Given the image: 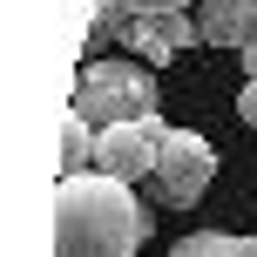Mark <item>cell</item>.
Wrapping results in <instances>:
<instances>
[{
	"label": "cell",
	"instance_id": "cell-1",
	"mask_svg": "<svg viewBox=\"0 0 257 257\" xmlns=\"http://www.w3.org/2000/svg\"><path fill=\"white\" fill-rule=\"evenodd\" d=\"M156 230V210L115 176H61L54 190V257H136Z\"/></svg>",
	"mask_w": 257,
	"mask_h": 257
},
{
	"label": "cell",
	"instance_id": "cell-2",
	"mask_svg": "<svg viewBox=\"0 0 257 257\" xmlns=\"http://www.w3.org/2000/svg\"><path fill=\"white\" fill-rule=\"evenodd\" d=\"M156 75L136 61H81L75 68V108L88 128H115V122H156Z\"/></svg>",
	"mask_w": 257,
	"mask_h": 257
},
{
	"label": "cell",
	"instance_id": "cell-3",
	"mask_svg": "<svg viewBox=\"0 0 257 257\" xmlns=\"http://www.w3.org/2000/svg\"><path fill=\"white\" fill-rule=\"evenodd\" d=\"M210 176H217V149H210L196 128H169V136H163V149H156V176H149L156 203L190 210L196 196L210 190Z\"/></svg>",
	"mask_w": 257,
	"mask_h": 257
},
{
	"label": "cell",
	"instance_id": "cell-4",
	"mask_svg": "<svg viewBox=\"0 0 257 257\" xmlns=\"http://www.w3.org/2000/svg\"><path fill=\"white\" fill-rule=\"evenodd\" d=\"M163 136H169L163 122H115V128H95V176H115V183L156 176V149H163Z\"/></svg>",
	"mask_w": 257,
	"mask_h": 257
},
{
	"label": "cell",
	"instance_id": "cell-5",
	"mask_svg": "<svg viewBox=\"0 0 257 257\" xmlns=\"http://www.w3.org/2000/svg\"><path fill=\"white\" fill-rule=\"evenodd\" d=\"M128 48H136L149 68H163V61H176L183 48H196V21H190V14H136Z\"/></svg>",
	"mask_w": 257,
	"mask_h": 257
},
{
	"label": "cell",
	"instance_id": "cell-6",
	"mask_svg": "<svg viewBox=\"0 0 257 257\" xmlns=\"http://www.w3.org/2000/svg\"><path fill=\"white\" fill-rule=\"evenodd\" d=\"M196 41L244 54L257 41V7H250V0H203V7H196Z\"/></svg>",
	"mask_w": 257,
	"mask_h": 257
},
{
	"label": "cell",
	"instance_id": "cell-7",
	"mask_svg": "<svg viewBox=\"0 0 257 257\" xmlns=\"http://www.w3.org/2000/svg\"><path fill=\"white\" fill-rule=\"evenodd\" d=\"M136 34V14L122 7V0H102L95 7V21H88V61H102V48H115V41Z\"/></svg>",
	"mask_w": 257,
	"mask_h": 257
},
{
	"label": "cell",
	"instance_id": "cell-8",
	"mask_svg": "<svg viewBox=\"0 0 257 257\" xmlns=\"http://www.w3.org/2000/svg\"><path fill=\"white\" fill-rule=\"evenodd\" d=\"M176 257H257V237H230V230H196L183 237Z\"/></svg>",
	"mask_w": 257,
	"mask_h": 257
},
{
	"label": "cell",
	"instance_id": "cell-9",
	"mask_svg": "<svg viewBox=\"0 0 257 257\" xmlns=\"http://www.w3.org/2000/svg\"><path fill=\"white\" fill-rule=\"evenodd\" d=\"M95 169V128L81 115H68V136H61V176H88Z\"/></svg>",
	"mask_w": 257,
	"mask_h": 257
},
{
	"label": "cell",
	"instance_id": "cell-10",
	"mask_svg": "<svg viewBox=\"0 0 257 257\" xmlns=\"http://www.w3.org/2000/svg\"><path fill=\"white\" fill-rule=\"evenodd\" d=\"M128 14H183V7H203V0H122Z\"/></svg>",
	"mask_w": 257,
	"mask_h": 257
},
{
	"label": "cell",
	"instance_id": "cell-11",
	"mask_svg": "<svg viewBox=\"0 0 257 257\" xmlns=\"http://www.w3.org/2000/svg\"><path fill=\"white\" fill-rule=\"evenodd\" d=\"M237 115H244V122L257 128V81H244V95H237Z\"/></svg>",
	"mask_w": 257,
	"mask_h": 257
},
{
	"label": "cell",
	"instance_id": "cell-12",
	"mask_svg": "<svg viewBox=\"0 0 257 257\" xmlns=\"http://www.w3.org/2000/svg\"><path fill=\"white\" fill-rule=\"evenodd\" d=\"M244 81H257V41L244 48Z\"/></svg>",
	"mask_w": 257,
	"mask_h": 257
}]
</instances>
